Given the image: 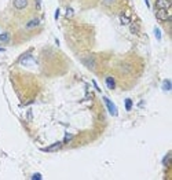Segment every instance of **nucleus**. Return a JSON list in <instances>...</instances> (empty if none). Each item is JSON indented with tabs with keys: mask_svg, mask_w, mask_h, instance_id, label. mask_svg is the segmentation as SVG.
I'll use <instances>...</instances> for the list:
<instances>
[{
	"mask_svg": "<svg viewBox=\"0 0 172 180\" xmlns=\"http://www.w3.org/2000/svg\"><path fill=\"white\" fill-rule=\"evenodd\" d=\"M120 21H121L123 25H130L131 23L130 17H127V15H121V17H120Z\"/></svg>",
	"mask_w": 172,
	"mask_h": 180,
	"instance_id": "10",
	"label": "nucleus"
},
{
	"mask_svg": "<svg viewBox=\"0 0 172 180\" xmlns=\"http://www.w3.org/2000/svg\"><path fill=\"white\" fill-rule=\"evenodd\" d=\"M164 85H165V89L168 91V89H171V84H169V80H165L164 81Z\"/></svg>",
	"mask_w": 172,
	"mask_h": 180,
	"instance_id": "13",
	"label": "nucleus"
},
{
	"mask_svg": "<svg viewBox=\"0 0 172 180\" xmlns=\"http://www.w3.org/2000/svg\"><path fill=\"white\" fill-rule=\"evenodd\" d=\"M39 25H40V20L39 18H33V20H31V21L26 22L25 28L26 29H33V28H36V26H39Z\"/></svg>",
	"mask_w": 172,
	"mask_h": 180,
	"instance_id": "7",
	"label": "nucleus"
},
{
	"mask_svg": "<svg viewBox=\"0 0 172 180\" xmlns=\"http://www.w3.org/2000/svg\"><path fill=\"white\" fill-rule=\"evenodd\" d=\"M103 102H105V105H106V107H108L109 113H110L112 116H116V114H117V107L113 105V103H112V100L109 99L108 96H105V98H103Z\"/></svg>",
	"mask_w": 172,
	"mask_h": 180,
	"instance_id": "3",
	"label": "nucleus"
},
{
	"mask_svg": "<svg viewBox=\"0 0 172 180\" xmlns=\"http://www.w3.org/2000/svg\"><path fill=\"white\" fill-rule=\"evenodd\" d=\"M106 4H110V3H114V0H105Z\"/></svg>",
	"mask_w": 172,
	"mask_h": 180,
	"instance_id": "16",
	"label": "nucleus"
},
{
	"mask_svg": "<svg viewBox=\"0 0 172 180\" xmlns=\"http://www.w3.org/2000/svg\"><path fill=\"white\" fill-rule=\"evenodd\" d=\"M156 9H163V10H168L171 9V0H156Z\"/></svg>",
	"mask_w": 172,
	"mask_h": 180,
	"instance_id": "4",
	"label": "nucleus"
},
{
	"mask_svg": "<svg viewBox=\"0 0 172 180\" xmlns=\"http://www.w3.org/2000/svg\"><path fill=\"white\" fill-rule=\"evenodd\" d=\"M32 179H33V180H40V179H42V175H40V173H35L33 176H32Z\"/></svg>",
	"mask_w": 172,
	"mask_h": 180,
	"instance_id": "14",
	"label": "nucleus"
},
{
	"mask_svg": "<svg viewBox=\"0 0 172 180\" xmlns=\"http://www.w3.org/2000/svg\"><path fill=\"white\" fill-rule=\"evenodd\" d=\"M105 83H106V85H108L109 89H114V88H116V80H114L113 76H108V77L105 78Z\"/></svg>",
	"mask_w": 172,
	"mask_h": 180,
	"instance_id": "6",
	"label": "nucleus"
},
{
	"mask_svg": "<svg viewBox=\"0 0 172 180\" xmlns=\"http://www.w3.org/2000/svg\"><path fill=\"white\" fill-rule=\"evenodd\" d=\"M61 144H62V143H57V144H54V146H50V147H47V149H44V151H51V150H57L58 147H61Z\"/></svg>",
	"mask_w": 172,
	"mask_h": 180,
	"instance_id": "12",
	"label": "nucleus"
},
{
	"mask_svg": "<svg viewBox=\"0 0 172 180\" xmlns=\"http://www.w3.org/2000/svg\"><path fill=\"white\" fill-rule=\"evenodd\" d=\"M10 41V33L9 32H2L0 33V43L2 44H7Z\"/></svg>",
	"mask_w": 172,
	"mask_h": 180,
	"instance_id": "8",
	"label": "nucleus"
},
{
	"mask_svg": "<svg viewBox=\"0 0 172 180\" xmlns=\"http://www.w3.org/2000/svg\"><path fill=\"white\" fill-rule=\"evenodd\" d=\"M13 6L17 11H24L29 7V0H13Z\"/></svg>",
	"mask_w": 172,
	"mask_h": 180,
	"instance_id": "1",
	"label": "nucleus"
},
{
	"mask_svg": "<svg viewBox=\"0 0 172 180\" xmlns=\"http://www.w3.org/2000/svg\"><path fill=\"white\" fill-rule=\"evenodd\" d=\"M124 105H125V109L130 111L131 109H132V100H131V99H125V103H124Z\"/></svg>",
	"mask_w": 172,
	"mask_h": 180,
	"instance_id": "11",
	"label": "nucleus"
},
{
	"mask_svg": "<svg viewBox=\"0 0 172 180\" xmlns=\"http://www.w3.org/2000/svg\"><path fill=\"white\" fill-rule=\"evenodd\" d=\"M130 31L132 34H138L139 33V26L136 23H130Z\"/></svg>",
	"mask_w": 172,
	"mask_h": 180,
	"instance_id": "9",
	"label": "nucleus"
},
{
	"mask_svg": "<svg viewBox=\"0 0 172 180\" xmlns=\"http://www.w3.org/2000/svg\"><path fill=\"white\" fill-rule=\"evenodd\" d=\"M81 61H83V63L86 65L88 69H94V67H95V58L92 55L86 56V58H83Z\"/></svg>",
	"mask_w": 172,
	"mask_h": 180,
	"instance_id": "5",
	"label": "nucleus"
},
{
	"mask_svg": "<svg viewBox=\"0 0 172 180\" xmlns=\"http://www.w3.org/2000/svg\"><path fill=\"white\" fill-rule=\"evenodd\" d=\"M156 18H157L158 21H161V22H165V21L171 20V17H169V11L168 10H163V9H158L157 11H156Z\"/></svg>",
	"mask_w": 172,
	"mask_h": 180,
	"instance_id": "2",
	"label": "nucleus"
},
{
	"mask_svg": "<svg viewBox=\"0 0 172 180\" xmlns=\"http://www.w3.org/2000/svg\"><path fill=\"white\" fill-rule=\"evenodd\" d=\"M72 15H73V10H72V9H68V13H66V17H68V18H70V17H72Z\"/></svg>",
	"mask_w": 172,
	"mask_h": 180,
	"instance_id": "15",
	"label": "nucleus"
}]
</instances>
